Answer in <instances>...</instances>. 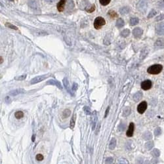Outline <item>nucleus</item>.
<instances>
[{
    "mask_svg": "<svg viewBox=\"0 0 164 164\" xmlns=\"http://www.w3.org/2000/svg\"><path fill=\"white\" fill-rule=\"evenodd\" d=\"M163 70V66L161 65H154L150 66L147 72L148 73L150 74H153V75H155V74H158L161 72Z\"/></svg>",
    "mask_w": 164,
    "mask_h": 164,
    "instance_id": "nucleus-1",
    "label": "nucleus"
},
{
    "mask_svg": "<svg viewBox=\"0 0 164 164\" xmlns=\"http://www.w3.org/2000/svg\"><path fill=\"white\" fill-rule=\"evenodd\" d=\"M148 7V0H140L137 4V9L141 13H145Z\"/></svg>",
    "mask_w": 164,
    "mask_h": 164,
    "instance_id": "nucleus-2",
    "label": "nucleus"
},
{
    "mask_svg": "<svg viewBox=\"0 0 164 164\" xmlns=\"http://www.w3.org/2000/svg\"><path fill=\"white\" fill-rule=\"evenodd\" d=\"M105 24V20L103 17H99L96 18L95 21H94V26L96 29L99 30Z\"/></svg>",
    "mask_w": 164,
    "mask_h": 164,
    "instance_id": "nucleus-3",
    "label": "nucleus"
},
{
    "mask_svg": "<svg viewBox=\"0 0 164 164\" xmlns=\"http://www.w3.org/2000/svg\"><path fill=\"white\" fill-rule=\"evenodd\" d=\"M147 103L146 101H142L138 105L137 107V111L139 114H143L144 112H145V110H147Z\"/></svg>",
    "mask_w": 164,
    "mask_h": 164,
    "instance_id": "nucleus-4",
    "label": "nucleus"
},
{
    "mask_svg": "<svg viewBox=\"0 0 164 164\" xmlns=\"http://www.w3.org/2000/svg\"><path fill=\"white\" fill-rule=\"evenodd\" d=\"M155 32L158 35H164V22H160L156 25Z\"/></svg>",
    "mask_w": 164,
    "mask_h": 164,
    "instance_id": "nucleus-5",
    "label": "nucleus"
},
{
    "mask_svg": "<svg viewBox=\"0 0 164 164\" xmlns=\"http://www.w3.org/2000/svg\"><path fill=\"white\" fill-rule=\"evenodd\" d=\"M152 82L150 80H145L143 82H142L141 83V88L143 89V90H148L150 88L152 87Z\"/></svg>",
    "mask_w": 164,
    "mask_h": 164,
    "instance_id": "nucleus-6",
    "label": "nucleus"
},
{
    "mask_svg": "<svg viewBox=\"0 0 164 164\" xmlns=\"http://www.w3.org/2000/svg\"><path fill=\"white\" fill-rule=\"evenodd\" d=\"M47 77H48V76H47V75H42V76H39L35 77L34 78H33V79L30 81V83H31V84L38 83L39 82H41V81L44 80Z\"/></svg>",
    "mask_w": 164,
    "mask_h": 164,
    "instance_id": "nucleus-7",
    "label": "nucleus"
},
{
    "mask_svg": "<svg viewBox=\"0 0 164 164\" xmlns=\"http://www.w3.org/2000/svg\"><path fill=\"white\" fill-rule=\"evenodd\" d=\"M154 46L156 49H163L164 47V39L159 38L155 42Z\"/></svg>",
    "mask_w": 164,
    "mask_h": 164,
    "instance_id": "nucleus-8",
    "label": "nucleus"
},
{
    "mask_svg": "<svg viewBox=\"0 0 164 164\" xmlns=\"http://www.w3.org/2000/svg\"><path fill=\"white\" fill-rule=\"evenodd\" d=\"M142 33H143V31L140 28H136L133 31V35L135 36L136 38H141V35H142Z\"/></svg>",
    "mask_w": 164,
    "mask_h": 164,
    "instance_id": "nucleus-9",
    "label": "nucleus"
},
{
    "mask_svg": "<svg viewBox=\"0 0 164 164\" xmlns=\"http://www.w3.org/2000/svg\"><path fill=\"white\" fill-rule=\"evenodd\" d=\"M97 112L94 111L93 114L91 115V122H92V127H93V130L95 129L96 127V124H97Z\"/></svg>",
    "mask_w": 164,
    "mask_h": 164,
    "instance_id": "nucleus-10",
    "label": "nucleus"
},
{
    "mask_svg": "<svg viewBox=\"0 0 164 164\" xmlns=\"http://www.w3.org/2000/svg\"><path fill=\"white\" fill-rule=\"evenodd\" d=\"M134 128H135V125H134V123H131L129 124V129L127 131V133H126V135L127 137H131L133 135V132H134Z\"/></svg>",
    "mask_w": 164,
    "mask_h": 164,
    "instance_id": "nucleus-11",
    "label": "nucleus"
},
{
    "mask_svg": "<svg viewBox=\"0 0 164 164\" xmlns=\"http://www.w3.org/2000/svg\"><path fill=\"white\" fill-rule=\"evenodd\" d=\"M47 85H55L57 87L59 88L60 89H62V85L60 84V83L56 80H55V79H50L48 82H47Z\"/></svg>",
    "mask_w": 164,
    "mask_h": 164,
    "instance_id": "nucleus-12",
    "label": "nucleus"
},
{
    "mask_svg": "<svg viewBox=\"0 0 164 164\" xmlns=\"http://www.w3.org/2000/svg\"><path fill=\"white\" fill-rule=\"evenodd\" d=\"M28 5L33 9H35V10L36 9L37 10L38 9H39L38 3V1L36 0H30L28 2Z\"/></svg>",
    "mask_w": 164,
    "mask_h": 164,
    "instance_id": "nucleus-13",
    "label": "nucleus"
},
{
    "mask_svg": "<svg viewBox=\"0 0 164 164\" xmlns=\"http://www.w3.org/2000/svg\"><path fill=\"white\" fill-rule=\"evenodd\" d=\"M23 93H24V90L23 89H15V90L10 91L9 94L11 96H16L17 95Z\"/></svg>",
    "mask_w": 164,
    "mask_h": 164,
    "instance_id": "nucleus-14",
    "label": "nucleus"
},
{
    "mask_svg": "<svg viewBox=\"0 0 164 164\" xmlns=\"http://www.w3.org/2000/svg\"><path fill=\"white\" fill-rule=\"evenodd\" d=\"M66 0H60L59 3H58V4H57V9L59 10V11L62 12L64 10L65 3H66Z\"/></svg>",
    "mask_w": 164,
    "mask_h": 164,
    "instance_id": "nucleus-15",
    "label": "nucleus"
},
{
    "mask_svg": "<svg viewBox=\"0 0 164 164\" xmlns=\"http://www.w3.org/2000/svg\"><path fill=\"white\" fill-rule=\"evenodd\" d=\"M142 93L141 91H138V92L136 93L134 95L133 100H135V102H138V101H139L142 99Z\"/></svg>",
    "mask_w": 164,
    "mask_h": 164,
    "instance_id": "nucleus-16",
    "label": "nucleus"
},
{
    "mask_svg": "<svg viewBox=\"0 0 164 164\" xmlns=\"http://www.w3.org/2000/svg\"><path fill=\"white\" fill-rule=\"evenodd\" d=\"M116 139L115 138H112L109 144V148L112 150L116 148Z\"/></svg>",
    "mask_w": 164,
    "mask_h": 164,
    "instance_id": "nucleus-17",
    "label": "nucleus"
},
{
    "mask_svg": "<svg viewBox=\"0 0 164 164\" xmlns=\"http://www.w3.org/2000/svg\"><path fill=\"white\" fill-rule=\"evenodd\" d=\"M142 138H143L144 140H150L152 138V135L149 131L145 132L143 135H142Z\"/></svg>",
    "mask_w": 164,
    "mask_h": 164,
    "instance_id": "nucleus-18",
    "label": "nucleus"
},
{
    "mask_svg": "<svg viewBox=\"0 0 164 164\" xmlns=\"http://www.w3.org/2000/svg\"><path fill=\"white\" fill-rule=\"evenodd\" d=\"M63 84H64V85H65V88H66V89L67 90V91L68 92V93H70V94H72V93H71L70 91V87H69V82H68V81L67 78H64L63 79Z\"/></svg>",
    "mask_w": 164,
    "mask_h": 164,
    "instance_id": "nucleus-19",
    "label": "nucleus"
},
{
    "mask_svg": "<svg viewBox=\"0 0 164 164\" xmlns=\"http://www.w3.org/2000/svg\"><path fill=\"white\" fill-rule=\"evenodd\" d=\"M130 11V8L129 7H123L122 8H121L120 10V12L121 15H125L127 14Z\"/></svg>",
    "mask_w": 164,
    "mask_h": 164,
    "instance_id": "nucleus-20",
    "label": "nucleus"
},
{
    "mask_svg": "<svg viewBox=\"0 0 164 164\" xmlns=\"http://www.w3.org/2000/svg\"><path fill=\"white\" fill-rule=\"evenodd\" d=\"M71 114V111L68 109H66L64 111L62 112V117L63 118H67Z\"/></svg>",
    "mask_w": 164,
    "mask_h": 164,
    "instance_id": "nucleus-21",
    "label": "nucleus"
},
{
    "mask_svg": "<svg viewBox=\"0 0 164 164\" xmlns=\"http://www.w3.org/2000/svg\"><path fill=\"white\" fill-rule=\"evenodd\" d=\"M138 22H139V20H138V18H131V20H130V25L131 26H135V25H137L138 23Z\"/></svg>",
    "mask_w": 164,
    "mask_h": 164,
    "instance_id": "nucleus-22",
    "label": "nucleus"
},
{
    "mask_svg": "<svg viewBox=\"0 0 164 164\" xmlns=\"http://www.w3.org/2000/svg\"><path fill=\"white\" fill-rule=\"evenodd\" d=\"M15 117L17 118V119L19 120V119H21V118H22V117H23L24 113L22 111L16 112H15Z\"/></svg>",
    "mask_w": 164,
    "mask_h": 164,
    "instance_id": "nucleus-23",
    "label": "nucleus"
},
{
    "mask_svg": "<svg viewBox=\"0 0 164 164\" xmlns=\"http://www.w3.org/2000/svg\"><path fill=\"white\" fill-rule=\"evenodd\" d=\"M116 26L117 28H122L124 26V21L121 18H119L116 22Z\"/></svg>",
    "mask_w": 164,
    "mask_h": 164,
    "instance_id": "nucleus-24",
    "label": "nucleus"
},
{
    "mask_svg": "<svg viewBox=\"0 0 164 164\" xmlns=\"http://www.w3.org/2000/svg\"><path fill=\"white\" fill-rule=\"evenodd\" d=\"M129 34H130L129 30L125 29L123 30V31L121 32V35L122 37H123V38H126V37H127V36L129 35Z\"/></svg>",
    "mask_w": 164,
    "mask_h": 164,
    "instance_id": "nucleus-25",
    "label": "nucleus"
},
{
    "mask_svg": "<svg viewBox=\"0 0 164 164\" xmlns=\"http://www.w3.org/2000/svg\"><path fill=\"white\" fill-rule=\"evenodd\" d=\"M85 10H86V11L88 12V13H92V12H93L95 10V5H93V4H92V5H91L89 7H86V8H85Z\"/></svg>",
    "mask_w": 164,
    "mask_h": 164,
    "instance_id": "nucleus-26",
    "label": "nucleus"
},
{
    "mask_svg": "<svg viewBox=\"0 0 164 164\" xmlns=\"http://www.w3.org/2000/svg\"><path fill=\"white\" fill-rule=\"evenodd\" d=\"M76 115H74L73 117H72L70 121V128L73 129L75 126V123H76Z\"/></svg>",
    "mask_w": 164,
    "mask_h": 164,
    "instance_id": "nucleus-27",
    "label": "nucleus"
},
{
    "mask_svg": "<svg viewBox=\"0 0 164 164\" xmlns=\"http://www.w3.org/2000/svg\"><path fill=\"white\" fill-rule=\"evenodd\" d=\"M154 147V142H148L145 144V148H147L148 150H151Z\"/></svg>",
    "mask_w": 164,
    "mask_h": 164,
    "instance_id": "nucleus-28",
    "label": "nucleus"
},
{
    "mask_svg": "<svg viewBox=\"0 0 164 164\" xmlns=\"http://www.w3.org/2000/svg\"><path fill=\"white\" fill-rule=\"evenodd\" d=\"M152 155L154 157L157 158V157H159V156H160V150H159L158 149H156V148H155V149L153 150V151L152 152Z\"/></svg>",
    "mask_w": 164,
    "mask_h": 164,
    "instance_id": "nucleus-29",
    "label": "nucleus"
},
{
    "mask_svg": "<svg viewBox=\"0 0 164 164\" xmlns=\"http://www.w3.org/2000/svg\"><path fill=\"white\" fill-rule=\"evenodd\" d=\"M130 112H131V108H130L129 107H127V108H125V109L123 110V116H129V115Z\"/></svg>",
    "mask_w": 164,
    "mask_h": 164,
    "instance_id": "nucleus-30",
    "label": "nucleus"
},
{
    "mask_svg": "<svg viewBox=\"0 0 164 164\" xmlns=\"http://www.w3.org/2000/svg\"><path fill=\"white\" fill-rule=\"evenodd\" d=\"M117 164H129V162L125 158H120L118 160Z\"/></svg>",
    "mask_w": 164,
    "mask_h": 164,
    "instance_id": "nucleus-31",
    "label": "nucleus"
},
{
    "mask_svg": "<svg viewBox=\"0 0 164 164\" xmlns=\"http://www.w3.org/2000/svg\"><path fill=\"white\" fill-rule=\"evenodd\" d=\"M108 15L111 18H115L117 17V13H116L114 11H113V10L110 11L108 12Z\"/></svg>",
    "mask_w": 164,
    "mask_h": 164,
    "instance_id": "nucleus-32",
    "label": "nucleus"
},
{
    "mask_svg": "<svg viewBox=\"0 0 164 164\" xmlns=\"http://www.w3.org/2000/svg\"><path fill=\"white\" fill-rule=\"evenodd\" d=\"M26 74H24V75H22V76H20L16 77L15 79L18 80V81H22V80L26 79Z\"/></svg>",
    "mask_w": 164,
    "mask_h": 164,
    "instance_id": "nucleus-33",
    "label": "nucleus"
},
{
    "mask_svg": "<svg viewBox=\"0 0 164 164\" xmlns=\"http://www.w3.org/2000/svg\"><path fill=\"white\" fill-rule=\"evenodd\" d=\"M161 129L160 127H158L155 129L154 131V135L155 136H159V135L161 134Z\"/></svg>",
    "mask_w": 164,
    "mask_h": 164,
    "instance_id": "nucleus-34",
    "label": "nucleus"
},
{
    "mask_svg": "<svg viewBox=\"0 0 164 164\" xmlns=\"http://www.w3.org/2000/svg\"><path fill=\"white\" fill-rule=\"evenodd\" d=\"M83 110H84L85 113L87 115L91 114V109H90V108H89L88 106H85V107L83 108Z\"/></svg>",
    "mask_w": 164,
    "mask_h": 164,
    "instance_id": "nucleus-35",
    "label": "nucleus"
},
{
    "mask_svg": "<svg viewBox=\"0 0 164 164\" xmlns=\"http://www.w3.org/2000/svg\"><path fill=\"white\" fill-rule=\"evenodd\" d=\"M110 1L111 0H99L100 4L103 5H107L110 2Z\"/></svg>",
    "mask_w": 164,
    "mask_h": 164,
    "instance_id": "nucleus-36",
    "label": "nucleus"
},
{
    "mask_svg": "<svg viewBox=\"0 0 164 164\" xmlns=\"http://www.w3.org/2000/svg\"><path fill=\"white\" fill-rule=\"evenodd\" d=\"M155 15H156V11H155L154 9H152L151 11L150 12V13L148 14V18H152Z\"/></svg>",
    "mask_w": 164,
    "mask_h": 164,
    "instance_id": "nucleus-37",
    "label": "nucleus"
},
{
    "mask_svg": "<svg viewBox=\"0 0 164 164\" xmlns=\"http://www.w3.org/2000/svg\"><path fill=\"white\" fill-rule=\"evenodd\" d=\"M5 25H6V26H7V27H8V28H12V29L18 30L17 27H16V26H14V25H13V24H11L7 22V23L5 24Z\"/></svg>",
    "mask_w": 164,
    "mask_h": 164,
    "instance_id": "nucleus-38",
    "label": "nucleus"
},
{
    "mask_svg": "<svg viewBox=\"0 0 164 164\" xmlns=\"http://www.w3.org/2000/svg\"><path fill=\"white\" fill-rule=\"evenodd\" d=\"M113 161H114V160L111 157L107 158L105 161V164H112L113 163Z\"/></svg>",
    "mask_w": 164,
    "mask_h": 164,
    "instance_id": "nucleus-39",
    "label": "nucleus"
},
{
    "mask_svg": "<svg viewBox=\"0 0 164 164\" xmlns=\"http://www.w3.org/2000/svg\"><path fill=\"white\" fill-rule=\"evenodd\" d=\"M35 158H36V160H37L38 161H41V160H43V155H41L40 154H38V155H36Z\"/></svg>",
    "mask_w": 164,
    "mask_h": 164,
    "instance_id": "nucleus-40",
    "label": "nucleus"
},
{
    "mask_svg": "<svg viewBox=\"0 0 164 164\" xmlns=\"http://www.w3.org/2000/svg\"><path fill=\"white\" fill-rule=\"evenodd\" d=\"M158 5L160 8L161 9H164V0H161L158 4Z\"/></svg>",
    "mask_w": 164,
    "mask_h": 164,
    "instance_id": "nucleus-41",
    "label": "nucleus"
},
{
    "mask_svg": "<svg viewBox=\"0 0 164 164\" xmlns=\"http://www.w3.org/2000/svg\"><path fill=\"white\" fill-rule=\"evenodd\" d=\"M164 18V15H159L158 17L155 18V21H161V20H163Z\"/></svg>",
    "mask_w": 164,
    "mask_h": 164,
    "instance_id": "nucleus-42",
    "label": "nucleus"
},
{
    "mask_svg": "<svg viewBox=\"0 0 164 164\" xmlns=\"http://www.w3.org/2000/svg\"><path fill=\"white\" fill-rule=\"evenodd\" d=\"M78 87V85L76 83H74L73 85H72V90L73 91H76Z\"/></svg>",
    "mask_w": 164,
    "mask_h": 164,
    "instance_id": "nucleus-43",
    "label": "nucleus"
},
{
    "mask_svg": "<svg viewBox=\"0 0 164 164\" xmlns=\"http://www.w3.org/2000/svg\"><path fill=\"white\" fill-rule=\"evenodd\" d=\"M124 129H125V125H123V123H121L120 125V128H119V129H120V131H123Z\"/></svg>",
    "mask_w": 164,
    "mask_h": 164,
    "instance_id": "nucleus-44",
    "label": "nucleus"
},
{
    "mask_svg": "<svg viewBox=\"0 0 164 164\" xmlns=\"http://www.w3.org/2000/svg\"><path fill=\"white\" fill-rule=\"evenodd\" d=\"M5 101H6V103H11V99H10L9 97H7L5 98Z\"/></svg>",
    "mask_w": 164,
    "mask_h": 164,
    "instance_id": "nucleus-45",
    "label": "nucleus"
},
{
    "mask_svg": "<svg viewBox=\"0 0 164 164\" xmlns=\"http://www.w3.org/2000/svg\"><path fill=\"white\" fill-rule=\"evenodd\" d=\"M45 1H47V2H48V3H53V2H55L56 0H45Z\"/></svg>",
    "mask_w": 164,
    "mask_h": 164,
    "instance_id": "nucleus-46",
    "label": "nucleus"
},
{
    "mask_svg": "<svg viewBox=\"0 0 164 164\" xmlns=\"http://www.w3.org/2000/svg\"><path fill=\"white\" fill-rule=\"evenodd\" d=\"M108 111H109V108H108L107 110H106V114H105V116H104V117H106V116H107V115H108Z\"/></svg>",
    "mask_w": 164,
    "mask_h": 164,
    "instance_id": "nucleus-47",
    "label": "nucleus"
},
{
    "mask_svg": "<svg viewBox=\"0 0 164 164\" xmlns=\"http://www.w3.org/2000/svg\"><path fill=\"white\" fill-rule=\"evenodd\" d=\"M144 164H150V163L149 161H146V162H145Z\"/></svg>",
    "mask_w": 164,
    "mask_h": 164,
    "instance_id": "nucleus-48",
    "label": "nucleus"
},
{
    "mask_svg": "<svg viewBox=\"0 0 164 164\" xmlns=\"http://www.w3.org/2000/svg\"><path fill=\"white\" fill-rule=\"evenodd\" d=\"M34 139H35V136L34 135V136L32 137V141H34Z\"/></svg>",
    "mask_w": 164,
    "mask_h": 164,
    "instance_id": "nucleus-49",
    "label": "nucleus"
},
{
    "mask_svg": "<svg viewBox=\"0 0 164 164\" xmlns=\"http://www.w3.org/2000/svg\"><path fill=\"white\" fill-rule=\"evenodd\" d=\"M3 62V59H2V57H1V64Z\"/></svg>",
    "mask_w": 164,
    "mask_h": 164,
    "instance_id": "nucleus-50",
    "label": "nucleus"
},
{
    "mask_svg": "<svg viewBox=\"0 0 164 164\" xmlns=\"http://www.w3.org/2000/svg\"><path fill=\"white\" fill-rule=\"evenodd\" d=\"M11 1H13V0H11Z\"/></svg>",
    "mask_w": 164,
    "mask_h": 164,
    "instance_id": "nucleus-51",
    "label": "nucleus"
}]
</instances>
